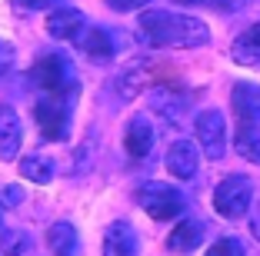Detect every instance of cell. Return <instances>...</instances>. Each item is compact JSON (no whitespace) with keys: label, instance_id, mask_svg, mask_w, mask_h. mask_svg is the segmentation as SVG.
Masks as SVG:
<instances>
[{"label":"cell","instance_id":"1","mask_svg":"<svg viewBox=\"0 0 260 256\" xmlns=\"http://www.w3.org/2000/svg\"><path fill=\"white\" fill-rule=\"evenodd\" d=\"M137 33L147 47H160V50H193L210 40V27L200 17L174 14V10H144Z\"/></svg>","mask_w":260,"mask_h":256},{"label":"cell","instance_id":"2","mask_svg":"<svg viewBox=\"0 0 260 256\" xmlns=\"http://www.w3.org/2000/svg\"><path fill=\"white\" fill-rule=\"evenodd\" d=\"M77 90L70 93H47L44 100H37V106H34V120H37V130L44 140H50V143H60V140H67L70 136V97H74Z\"/></svg>","mask_w":260,"mask_h":256},{"label":"cell","instance_id":"3","mask_svg":"<svg viewBox=\"0 0 260 256\" xmlns=\"http://www.w3.org/2000/svg\"><path fill=\"white\" fill-rule=\"evenodd\" d=\"M137 206L147 213L150 220H177L180 213H184L187 200L184 193L177 187H170V183H160V180H150L144 183V187H137Z\"/></svg>","mask_w":260,"mask_h":256},{"label":"cell","instance_id":"4","mask_svg":"<svg viewBox=\"0 0 260 256\" xmlns=\"http://www.w3.org/2000/svg\"><path fill=\"white\" fill-rule=\"evenodd\" d=\"M30 83L37 87V90L44 93H70L77 90L74 83V67H70V60L63 57V53H44L40 60H34L30 67Z\"/></svg>","mask_w":260,"mask_h":256},{"label":"cell","instance_id":"5","mask_svg":"<svg viewBox=\"0 0 260 256\" xmlns=\"http://www.w3.org/2000/svg\"><path fill=\"white\" fill-rule=\"evenodd\" d=\"M250 200H253V183L247 180V176H240V173L220 180L217 190H214V210L220 213V216H227V220L244 216V213L250 210Z\"/></svg>","mask_w":260,"mask_h":256},{"label":"cell","instance_id":"6","mask_svg":"<svg viewBox=\"0 0 260 256\" xmlns=\"http://www.w3.org/2000/svg\"><path fill=\"white\" fill-rule=\"evenodd\" d=\"M193 130H197V143H200V150H204L207 160H220L223 153H227V120H223L220 110L197 113Z\"/></svg>","mask_w":260,"mask_h":256},{"label":"cell","instance_id":"7","mask_svg":"<svg viewBox=\"0 0 260 256\" xmlns=\"http://www.w3.org/2000/svg\"><path fill=\"white\" fill-rule=\"evenodd\" d=\"M164 163H167V173L177 176V180H193L200 170V150L193 140H174L167 150V157H164Z\"/></svg>","mask_w":260,"mask_h":256},{"label":"cell","instance_id":"8","mask_svg":"<svg viewBox=\"0 0 260 256\" xmlns=\"http://www.w3.org/2000/svg\"><path fill=\"white\" fill-rule=\"evenodd\" d=\"M104 256H137L140 253V236L134 230V223L127 220H114L104 230Z\"/></svg>","mask_w":260,"mask_h":256},{"label":"cell","instance_id":"9","mask_svg":"<svg viewBox=\"0 0 260 256\" xmlns=\"http://www.w3.org/2000/svg\"><path fill=\"white\" fill-rule=\"evenodd\" d=\"M87 30V17L80 14L77 7H57V10H50L47 14V33L54 40H80V33Z\"/></svg>","mask_w":260,"mask_h":256},{"label":"cell","instance_id":"10","mask_svg":"<svg viewBox=\"0 0 260 256\" xmlns=\"http://www.w3.org/2000/svg\"><path fill=\"white\" fill-rule=\"evenodd\" d=\"M123 150H127V157H134V160H144L147 153L153 150V123L147 120V113H134V117L127 120Z\"/></svg>","mask_w":260,"mask_h":256},{"label":"cell","instance_id":"11","mask_svg":"<svg viewBox=\"0 0 260 256\" xmlns=\"http://www.w3.org/2000/svg\"><path fill=\"white\" fill-rule=\"evenodd\" d=\"M230 106L240 123H260V83H234L230 90Z\"/></svg>","mask_w":260,"mask_h":256},{"label":"cell","instance_id":"12","mask_svg":"<svg viewBox=\"0 0 260 256\" xmlns=\"http://www.w3.org/2000/svg\"><path fill=\"white\" fill-rule=\"evenodd\" d=\"M20 143H23V127L20 117L14 110H0V160L10 163V160L20 157Z\"/></svg>","mask_w":260,"mask_h":256},{"label":"cell","instance_id":"13","mask_svg":"<svg viewBox=\"0 0 260 256\" xmlns=\"http://www.w3.org/2000/svg\"><path fill=\"white\" fill-rule=\"evenodd\" d=\"M47 249L54 256H80V233L77 226L67 220H57V223L47 226Z\"/></svg>","mask_w":260,"mask_h":256},{"label":"cell","instance_id":"14","mask_svg":"<svg viewBox=\"0 0 260 256\" xmlns=\"http://www.w3.org/2000/svg\"><path fill=\"white\" fill-rule=\"evenodd\" d=\"M200 243H204V220H197V216L180 220L167 236V246L174 249V253H190V249L200 246Z\"/></svg>","mask_w":260,"mask_h":256},{"label":"cell","instance_id":"15","mask_svg":"<svg viewBox=\"0 0 260 256\" xmlns=\"http://www.w3.org/2000/svg\"><path fill=\"white\" fill-rule=\"evenodd\" d=\"M77 47H80V50H84L93 63L110 60V57H114V50H117L110 30H104V27H90V30H84V33H80V40H77Z\"/></svg>","mask_w":260,"mask_h":256},{"label":"cell","instance_id":"16","mask_svg":"<svg viewBox=\"0 0 260 256\" xmlns=\"http://www.w3.org/2000/svg\"><path fill=\"white\" fill-rule=\"evenodd\" d=\"M150 106L157 113H164L167 120H180L184 117V110H187V93H180V90H174V87H153L150 90Z\"/></svg>","mask_w":260,"mask_h":256},{"label":"cell","instance_id":"17","mask_svg":"<svg viewBox=\"0 0 260 256\" xmlns=\"http://www.w3.org/2000/svg\"><path fill=\"white\" fill-rule=\"evenodd\" d=\"M230 57H234L237 63H244V67H257V63H260V23L247 27V30L234 40Z\"/></svg>","mask_w":260,"mask_h":256},{"label":"cell","instance_id":"18","mask_svg":"<svg viewBox=\"0 0 260 256\" xmlns=\"http://www.w3.org/2000/svg\"><path fill=\"white\" fill-rule=\"evenodd\" d=\"M20 176L37 183V187H44V183H50L57 176V163L50 157H44V153H27L20 160Z\"/></svg>","mask_w":260,"mask_h":256},{"label":"cell","instance_id":"19","mask_svg":"<svg viewBox=\"0 0 260 256\" xmlns=\"http://www.w3.org/2000/svg\"><path fill=\"white\" fill-rule=\"evenodd\" d=\"M234 150L250 163H260V123H244L234 136Z\"/></svg>","mask_w":260,"mask_h":256},{"label":"cell","instance_id":"20","mask_svg":"<svg viewBox=\"0 0 260 256\" xmlns=\"http://www.w3.org/2000/svg\"><path fill=\"white\" fill-rule=\"evenodd\" d=\"M0 249L7 256H23L30 249V236L20 230H0Z\"/></svg>","mask_w":260,"mask_h":256},{"label":"cell","instance_id":"21","mask_svg":"<svg viewBox=\"0 0 260 256\" xmlns=\"http://www.w3.org/2000/svg\"><path fill=\"white\" fill-rule=\"evenodd\" d=\"M207 256H244V243L237 236H220L214 246L207 249Z\"/></svg>","mask_w":260,"mask_h":256},{"label":"cell","instance_id":"22","mask_svg":"<svg viewBox=\"0 0 260 256\" xmlns=\"http://www.w3.org/2000/svg\"><path fill=\"white\" fill-rule=\"evenodd\" d=\"M147 0H107V7L110 10H120V14H127V10H137V7H144Z\"/></svg>","mask_w":260,"mask_h":256},{"label":"cell","instance_id":"23","mask_svg":"<svg viewBox=\"0 0 260 256\" xmlns=\"http://www.w3.org/2000/svg\"><path fill=\"white\" fill-rule=\"evenodd\" d=\"M50 4H57V0H14V7L20 10H40V7H50Z\"/></svg>","mask_w":260,"mask_h":256},{"label":"cell","instance_id":"24","mask_svg":"<svg viewBox=\"0 0 260 256\" xmlns=\"http://www.w3.org/2000/svg\"><path fill=\"white\" fill-rule=\"evenodd\" d=\"M0 196H4V203H7V206H17V203H20V187H4Z\"/></svg>","mask_w":260,"mask_h":256},{"label":"cell","instance_id":"25","mask_svg":"<svg viewBox=\"0 0 260 256\" xmlns=\"http://www.w3.org/2000/svg\"><path fill=\"white\" fill-rule=\"evenodd\" d=\"M250 233H253V236L260 240V210L253 213V220H250Z\"/></svg>","mask_w":260,"mask_h":256},{"label":"cell","instance_id":"26","mask_svg":"<svg viewBox=\"0 0 260 256\" xmlns=\"http://www.w3.org/2000/svg\"><path fill=\"white\" fill-rule=\"evenodd\" d=\"M177 4H210V0H177Z\"/></svg>","mask_w":260,"mask_h":256},{"label":"cell","instance_id":"27","mask_svg":"<svg viewBox=\"0 0 260 256\" xmlns=\"http://www.w3.org/2000/svg\"><path fill=\"white\" fill-rule=\"evenodd\" d=\"M7 57H10V53H7ZM7 57H0V70H4V67H7V63H10V60H7Z\"/></svg>","mask_w":260,"mask_h":256},{"label":"cell","instance_id":"28","mask_svg":"<svg viewBox=\"0 0 260 256\" xmlns=\"http://www.w3.org/2000/svg\"><path fill=\"white\" fill-rule=\"evenodd\" d=\"M0 206H4V196H0Z\"/></svg>","mask_w":260,"mask_h":256}]
</instances>
